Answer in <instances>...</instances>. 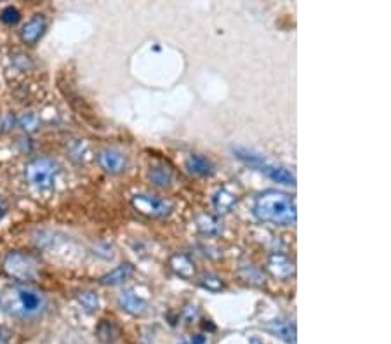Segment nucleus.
<instances>
[{
	"instance_id": "obj_1",
	"label": "nucleus",
	"mask_w": 391,
	"mask_h": 344,
	"mask_svg": "<svg viewBox=\"0 0 391 344\" xmlns=\"http://www.w3.org/2000/svg\"><path fill=\"white\" fill-rule=\"evenodd\" d=\"M0 306L8 315L19 320L39 318L48 306V299L39 289L30 285L9 287L0 296Z\"/></svg>"
},
{
	"instance_id": "obj_2",
	"label": "nucleus",
	"mask_w": 391,
	"mask_h": 344,
	"mask_svg": "<svg viewBox=\"0 0 391 344\" xmlns=\"http://www.w3.org/2000/svg\"><path fill=\"white\" fill-rule=\"evenodd\" d=\"M254 214L261 221L275 226H292L296 225L297 218L292 196L277 190H268L257 196L254 203Z\"/></svg>"
},
{
	"instance_id": "obj_3",
	"label": "nucleus",
	"mask_w": 391,
	"mask_h": 344,
	"mask_svg": "<svg viewBox=\"0 0 391 344\" xmlns=\"http://www.w3.org/2000/svg\"><path fill=\"white\" fill-rule=\"evenodd\" d=\"M4 272L12 279L19 280V282H33L40 276L42 272V263L39 261V257H35L30 252H23V250H12L4 257Z\"/></svg>"
},
{
	"instance_id": "obj_4",
	"label": "nucleus",
	"mask_w": 391,
	"mask_h": 344,
	"mask_svg": "<svg viewBox=\"0 0 391 344\" xmlns=\"http://www.w3.org/2000/svg\"><path fill=\"white\" fill-rule=\"evenodd\" d=\"M59 174V165L51 159H35L26 163L25 178L30 186L37 190H49L56 185Z\"/></svg>"
},
{
	"instance_id": "obj_5",
	"label": "nucleus",
	"mask_w": 391,
	"mask_h": 344,
	"mask_svg": "<svg viewBox=\"0 0 391 344\" xmlns=\"http://www.w3.org/2000/svg\"><path fill=\"white\" fill-rule=\"evenodd\" d=\"M132 207L143 216L148 218H167L172 212V205L167 200L160 199L155 195H146V193H138L132 196Z\"/></svg>"
},
{
	"instance_id": "obj_6",
	"label": "nucleus",
	"mask_w": 391,
	"mask_h": 344,
	"mask_svg": "<svg viewBox=\"0 0 391 344\" xmlns=\"http://www.w3.org/2000/svg\"><path fill=\"white\" fill-rule=\"evenodd\" d=\"M98 163L108 174H122L127 169V159L122 152L113 148L101 150L98 153Z\"/></svg>"
},
{
	"instance_id": "obj_7",
	"label": "nucleus",
	"mask_w": 391,
	"mask_h": 344,
	"mask_svg": "<svg viewBox=\"0 0 391 344\" xmlns=\"http://www.w3.org/2000/svg\"><path fill=\"white\" fill-rule=\"evenodd\" d=\"M48 28V23L42 16H33L30 21L25 23V26L19 32V37L26 45H35L40 39H42L43 32Z\"/></svg>"
},
{
	"instance_id": "obj_8",
	"label": "nucleus",
	"mask_w": 391,
	"mask_h": 344,
	"mask_svg": "<svg viewBox=\"0 0 391 344\" xmlns=\"http://www.w3.org/2000/svg\"><path fill=\"white\" fill-rule=\"evenodd\" d=\"M119 306L123 310V312L129 313V315H132V316L143 315V313L146 312V303H145V301H143L141 297L138 296V294L130 292V290H127V292L120 294Z\"/></svg>"
},
{
	"instance_id": "obj_9",
	"label": "nucleus",
	"mask_w": 391,
	"mask_h": 344,
	"mask_svg": "<svg viewBox=\"0 0 391 344\" xmlns=\"http://www.w3.org/2000/svg\"><path fill=\"white\" fill-rule=\"evenodd\" d=\"M268 266H270V272L273 273V276H277V279L280 280L289 279V276L294 273L292 263H290L289 257L283 256V254H273V256L270 257Z\"/></svg>"
},
{
	"instance_id": "obj_10",
	"label": "nucleus",
	"mask_w": 391,
	"mask_h": 344,
	"mask_svg": "<svg viewBox=\"0 0 391 344\" xmlns=\"http://www.w3.org/2000/svg\"><path fill=\"white\" fill-rule=\"evenodd\" d=\"M186 167L192 174L195 176H210L214 174V165L207 156L199 155V153H192L186 160Z\"/></svg>"
},
{
	"instance_id": "obj_11",
	"label": "nucleus",
	"mask_w": 391,
	"mask_h": 344,
	"mask_svg": "<svg viewBox=\"0 0 391 344\" xmlns=\"http://www.w3.org/2000/svg\"><path fill=\"white\" fill-rule=\"evenodd\" d=\"M259 170L261 172H265L270 179L280 183V185H294V181H296L292 172H289V170L283 169V167L272 165V163H268V162L263 163V165L259 167Z\"/></svg>"
},
{
	"instance_id": "obj_12",
	"label": "nucleus",
	"mask_w": 391,
	"mask_h": 344,
	"mask_svg": "<svg viewBox=\"0 0 391 344\" xmlns=\"http://www.w3.org/2000/svg\"><path fill=\"white\" fill-rule=\"evenodd\" d=\"M170 266H172L174 272L185 280H190L195 275V265H193L192 259H190L188 256H185V254H174L172 259H170Z\"/></svg>"
},
{
	"instance_id": "obj_13",
	"label": "nucleus",
	"mask_w": 391,
	"mask_h": 344,
	"mask_svg": "<svg viewBox=\"0 0 391 344\" xmlns=\"http://www.w3.org/2000/svg\"><path fill=\"white\" fill-rule=\"evenodd\" d=\"M132 273H134V266L126 263V265H120L119 268H115L113 272L106 273L105 276H101L99 283H101V285H119V283L126 282Z\"/></svg>"
},
{
	"instance_id": "obj_14",
	"label": "nucleus",
	"mask_w": 391,
	"mask_h": 344,
	"mask_svg": "<svg viewBox=\"0 0 391 344\" xmlns=\"http://www.w3.org/2000/svg\"><path fill=\"white\" fill-rule=\"evenodd\" d=\"M237 205V196H233L232 193H228L226 190H219L214 196V207H216L217 212H230L233 207Z\"/></svg>"
},
{
	"instance_id": "obj_15",
	"label": "nucleus",
	"mask_w": 391,
	"mask_h": 344,
	"mask_svg": "<svg viewBox=\"0 0 391 344\" xmlns=\"http://www.w3.org/2000/svg\"><path fill=\"white\" fill-rule=\"evenodd\" d=\"M233 153H235L237 159H240L242 162L249 163V165L256 167V169H259L263 163H266L265 156L259 155V153L252 152V150H247V148H235L233 150Z\"/></svg>"
},
{
	"instance_id": "obj_16",
	"label": "nucleus",
	"mask_w": 391,
	"mask_h": 344,
	"mask_svg": "<svg viewBox=\"0 0 391 344\" xmlns=\"http://www.w3.org/2000/svg\"><path fill=\"white\" fill-rule=\"evenodd\" d=\"M197 225H199V228L202 230L205 235H219L223 230L219 221H217L216 218H212V216H207V214H202V216L197 219Z\"/></svg>"
},
{
	"instance_id": "obj_17",
	"label": "nucleus",
	"mask_w": 391,
	"mask_h": 344,
	"mask_svg": "<svg viewBox=\"0 0 391 344\" xmlns=\"http://www.w3.org/2000/svg\"><path fill=\"white\" fill-rule=\"evenodd\" d=\"M273 334L280 337V339L287 341V343H296V327L292 323H287V322H275L272 325Z\"/></svg>"
},
{
	"instance_id": "obj_18",
	"label": "nucleus",
	"mask_w": 391,
	"mask_h": 344,
	"mask_svg": "<svg viewBox=\"0 0 391 344\" xmlns=\"http://www.w3.org/2000/svg\"><path fill=\"white\" fill-rule=\"evenodd\" d=\"M150 179L153 181V185L166 188L170 183V170L167 167H153L150 170Z\"/></svg>"
},
{
	"instance_id": "obj_19",
	"label": "nucleus",
	"mask_w": 391,
	"mask_h": 344,
	"mask_svg": "<svg viewBox=\"0 0 391 344\" xmlns=\"http://www.w3.org/2000/svg\"><path fill=\"white\" fill-rule=\"evenodd\" d=\"M79 303L87 313H96L99 310V297L94 292L79 294Z\"/></svg>"
},
{
	"instance_id": "obj_20",
	"label": "nucleus",
	"mask_w": 391,
	"mask_h": 344,
	"mask_svg": "<svg viewBox=\"0 0 391 344\" xmlns=\"http://www.w3.org/2000/svg\"><path fill=\"white\" fill-rule=\"evenodd\" d=\"M19 18H21V14L12 6H8V8H4L2 12H0V21L4 23V25H16L19 21Z\"/></svg>"
},
{
	"instance_id": "obj_21",
	"label": "nucleus",
	"mask_w": 391,
	"mask_h": 344,
	"mask_svg": "<svg viewBox=\"0 0 391 344\" xmlns=\"http://www.w3.org/2000/svg\"><path fill=\"white\" fill-rule=\"evenodd\" d=\"M19 127L26 132L37 131V127H39V117H37L35 113H26V115H23L21 119H19Z\"/></svg>"
},
{
	"instance_id": "obj_22",
	"label": "nucleus",
	"mask_w": 391,
	"mask_h": 344,
	"mask_svg": "<svg viewBox=\"0 0 391 344\" xmlns=\"http://www.w3.org/2000/svg\"><path fill=\"white\" fill-rule=\"evenodd\" d=\"M181 344H207V339L203 336H195V337H190V339L183 341Z\"/></svg>"
},
{
	"instance_id": "obj_23",
	"label": "nucleus",
	"mask_w": 391,
	"mask_h": 344,
	"mask_svg": "<svg viewBox=\"0 0 391 344\" xmlns=\"http://www.w3.org/2000/svg\"><path fill=\"white\" fill-rule=\"evenodd\" d=\"M4 216H6V207L2 205V203H0V219L4 218Z\"/></svg>"
},
{
	"instance_id": "obj_24",
	"label": "nucleus",
	"mask_w": 391,
	"mask_h": 344,
	"mask_svg": "<svg viewBox=\"0 0 391 344\" xmlns=\"http://www.w3.org/2000/svg\"><path fill=\"white\" fill-rule=\"evenodd\" d=\"M250 344H263V343H259V341H256V339H252V341H250Z\"/></svg>"
}]
</instances>
